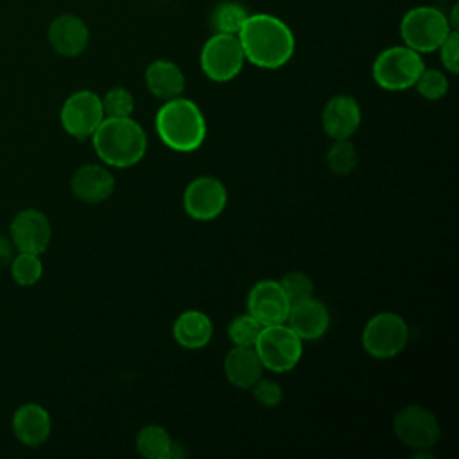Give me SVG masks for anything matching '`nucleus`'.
<instances>
[{
    "label": "nucleus",
    "instance_id": "1",
    "mask_svg": "<svg viewBox=\"0 0 459 459\" xmlns=\"http://www.w3.org/2000/svg\"><path fill=\"white\" fill-rule=\"evenodd\" d=\"M237 38L246 61L264 70L281 68L290 61L296 48L290 27L269 13H249Z\"/></svg>",
    "mask_w": 459,
    "mask_h": 459
},
{
    "label": "nucleus",
    "instance_id": "2",
    "mask_svg": "<svg viewBox=\"0 0 459 459\" xmlns=\"http://www.w3.org/2000/svg\"><path fill=\"white\" fill-rule=\"evenodd\" d=\"M91 143L100 161L115 169L133 167L147 152V134L131 117H104L91 134Z\"/></svg>",
    "mask_w": 459,
    "mask_h": 459
},
{
    "label": "nucleus",
    "instance_id": "3",
    "mask_svg": "<svg viewBox=\"0 0 459 459\" xmlns=\"http://www.w3.org/2000/svg\"><path fill=\"white\" fill-rule=\"evenodd\" d=\"M154 126L160 140L176 152H192L206 138V120L201 108L181 95L160 106Z\"/></svg>",
    "mask_w": 459,
    "mask_h": 459
},
{
    "label": "nucleus",
    "instance_id": "4",
    "mask_svg": "<svg viewBox=\"0 0 459 459\" xmlns=\"http://www.w3.org/2000/svg\"><path fill=\"white\" fill-rule=\"evenodd\" d=\"M450 30L452 25L448 16L434 5L411 7L400 20V36L403 45L418 54L436 52Z\"/></svg>",
    "mask_w": 459,
    "mask_h": 459
},
{
    "label": "nucleus",
    "instance_id": "5",
    "mask_svg": "<svg viewBox=\"0 0 459 459\" xmlns=\"http://www.w3.org/2000/svg\"><path fill=\"white\" fill-rule=\"evenodd\" d=\"M425 63L421 54L407 45H393L384 48L373 61V81L387 91H402L414 86Z\"/></svg>",
    "mask_w": 459,
    "mask_h": 459
},
{
    "label": "nucleus",
    "instance_id": "6",
    "mask_svg": "<svg viewBox=\"0 0 459 459\" xmlns=\"http://www.w3.org/2000/svg\"><path fill=\"white\" fill-rule=\"evenodd\" d=\"M264 369L287 373L298 366L303 355V341L287 326V323L264 326L255 346Z\"/></svg>",
    "mask_w": 459,
    "mask_h": 459
},
{
    "label": "nucleus",
    "instance_id": "7",
    "mask_svg": "<svg viewBox=\"0 0 459 459\" xmlns=\"http://www.w3.org/2000/svg\"><path fill=\"white\" fill-rule=\"evenodd\" d=\"M246 57L237 34L213 32L203 45L199 65L203 74L213 82H228L244 68Z\"/></svg>",
    "mask_w": 459,
    "mask_h": 459
},
{
    "label": "nucleus",
    "instance_id": "8",
    "mask_svg": "<svg viewBox=\"0 0 459 459\" xmlns=\"http://www.w3.org/2000/svg\"><path fill=\"white\" fill-rule=\"evenodd\" d=\"M393 430L396 439L414 455L429 452L441 437V427L436 414L423 405H405L393 418Z\"/></svg>",
    "mask_w": 459,
    "mask_h": 459
},
{
    "label": "nucleus",
    "instance_id": "9",
    "mask_svg": "<svg viewBox=\"0 0 459 459\" xmlns=\"http://www.w3.org/2000/svg\"><path fill=\"white\" fill-rule=\"evenodd\" d=\"M409 341L405 319L394 312L375 314L362 330V348L373 359H393Z\"/></svg>",
    "mask_w": 459,
    "mask_h": 459
},
{
    "label": "nucleus",
    "instance_id": "10",
    "mask_svg": "<svg viewBox=\"0 0 459 459\" xmlns=\"http://www.w3.org/2000/svg\"><path fill=\"white\" fill-rule=\"evenodd\" d=\"M104 117L102 100L91 90L74 91L70 97H66L59 111L61 127L75 140L91 138Z\"/></svg>",
    "mask_w": 459,
    "mask_h": 459
},
{
    "label": "nucleus",
    "instance_id": "11",
    "mask_svg": "<svg viewBox=\"0 0 459 459\" xmlns=\"http://www.w3.org/2000/svg\"><path fill=\"white\" fill-rule=\"evenodd\" d=\"M228 203V192L221 179L213 176H199L192 179L183 192V208L194 221L217 219Z\"/></svg>",
    "mask_w": 459,
    "mask_h": 459
},
{
    "label": "nucleus",
    "instance_id": "12",
    "mask_svg": "<svg viewBox=\"0 0 459 459\" xmlns=\"http://www.w3.org/2000/svg\"><path fill=\"white\" fill-rule=\"evenodd\" d=\"M9 238L16 251L41 255L52 240V224L41 210L23 208L11 219Z\"/></svg>",
    "mask_w": 459,
    "mask_h": 459
},
{
    "label": "nucleus",
    "instance_id": "13",
    "mask_svg": "<svg viewBox=\"0 0 459 459\" xmlns=\"http://www.w3.org/2000/svg\"><path fill=\"white\" fill-rule=\"evenodd\" d=\"M290 301L278 280H260L247 294V312L262 325L285 323Z\"/></svg>",
    "mask_w": 459,
    "mask_h": 459
},
{
    "label": "nucleus",
    "instance_id": "14",
    "mask_svg": "<svg viewBox=\"0 0 459 459\" xmlns=\"http://www.w3.org/2000/svg\"><path fill=\"white\" fill-rule=\"evenodd\" d=\"M362 120L359 100L351 95L339 93L326 100L321 111V126L332 140H346L355 134Z\"/></svg>",
    "mask_w": 459,
    "mask_h": 459
},
{
    "label": "nucleus",
    "instance_id": "15",
    "mask_svg": "<svg viewBox=\"0 0 459 459\" xmlns=\"http://www.w3.org/2000/svg\"><path fill=\"white\" fill-rule=\"evenodd\" d=\"M47 39L56 54L63 57H77L88 47L90 29L81 16L65 13L50 22Z\"/></svg>",
    "mask_w": 459,
    "mask_h": 459
},
{
    "label": "nucleus",
    "instance_id": "16",
    "mask_svg": "<svg viewBox=\"0 0 459 459\" xmlns=\"http://www.w3.org/2000/svg\"><path fill=\"white\" fill-rule=\"evenodd\" d=\"M11 427H13L14 437L22 445L29 448H36V446H41L50 437L52 418L43 405L36 402H27V403H22L13 412Z\"/></svg>",
    "mask_w": 459,
    "mask_h": 459
},
{
    "label": "nucleus",
    "instance_id": "17",
    "mask_svg": "<svg viewBox=\"0 0 459 459\" xmlns=\"http://www.w3.org/2000/svg\"><path fill=\"white\" fill-rule=\"evenodd\" d=\"M285 323L301 341H316L326 333L330 312L323 301L310 296L290 305Z\"/></svg>",
    "mask_w": 459,
    "mask_h": 459
},
{
    "label": "nucleus",
    "instance_id": "18",
    "mask_svg": "<svg viewBox=\"0 0 459 459\" xmlns=\"http://www.w3.org/2000/svg\"><path fill=\"white\" fill-rule=\"evenodd\" d=\"M70 190L72 194L88 204H97L106 201L113 190H115V176L109 172V169L88 163L79 167L70 179Z\"/></svg>",
    "mask_w": 459,
    "mask_h": 459
},
{
    "label": "nucleus",
    "instance_id": "19",
    "mask_svg": "<svg viewBox=\"0 0 459 459\" xmlns=\"http://www.w3.org/2000/svg\"><path fill=\"white\" fill-rule=\"evenodd\" d=\"M224 377L237 389H251L264 375V364L253 346H233L224 357Z\"/></svg>",
    "mask_w": 459,
    "mask_h": 459
},
{
    "label": "nucleus",
    "instance_id": "20",
    "mask_svg": "<svg viewBox=\"0 0 459 459\" xmlns=\"http://www.w3.org/2000/svg\"><path fill=\"white\" fill-rule=\"evenodd\" d=\"M147 90L163 100L179 97L185 90V75L181 68L169 59H156L149 63L143 74Z\"/></svg>",
    "mask_w": 459,
    "mask_h": 459
},
{
    "label": "nucleus",
    "instance_id": "21",
    "mask_svg": "<svg viewBox=\"0 0 459 459\" xmlns=\"http://www.w3.org/2000/svg\"><path fill=\"white\" fill-rule=\"evenodd\" d=\"M172 333L181 348L201 350L210 342L213 335V325L204 312L185 310L176 317L172 325Z\"/></svg>",
    "mask_w": 459,
    "mask_h": 459
},
{
    "label": "nucleus",
    "instance_id": "22",
    "mask_svg": "<svg viewBox=\"0 0 459 459\" xmlns=\"http://www.w3.org/2000/svg\"><path fill=\"white\" fill-rule=\"evenodd\" d=\"M136 450L147 459H174L178 443L170 437L165 427L151 423L138 430Z\"/></svg>",
    "mask_w": 459,
    "mask_h": 459
},
{
    "label": "nucleus",
    "instance_id": "23",
    "mask_svg": "<svg viewBox=\"0 0 459 459\" xmlns=\"http://www.w3.org/2000/svg\"><path fill=\"white\" fill-rule=\"evenodd\" d=\"M41 255L27 253V251H16L9 264L11 278L20 287H30L39 281L43 276V262L39 258Z\"/></svg>",
    "mask_w": 459,
    "mask_h": 459
},
{
    "label": "nucleus",
    "instance_id": "24",
    "mask_svg": "<svg viewBox=\"0 0 459 459\" xmlns=\"http://www.w3.org/2000/svg\"><path fill=\"white\" fill-rule=\"evenodd\" d=\"M247 16H249V13L242 4L233 2V0L221 2L212 13L213 32L237 34Z\"/></svg>",
    "mask_w": 459,
    "mask_h": 459
},
{
    "label": "nucleus",
    "instance_id": "25",
    "mask_svg": "<svg viewBox=\"0 0 459 459\" xmlns=\"http://www.w3.org/2000/svg\"><path fill=\"white\" fill-rule=\"evenodd\" d=\"M359 165L357 147L346 140H333V143L326 151V167L335 176H348Z\"/></svg>",
    "mask_w": 459,
    "mask_h": 459
},
{
    "label": "nucleus",
    "instance_id": "26",
    "mask_svg": "<svg viewBox=\"0 0 459 459\" xmlns=\"http://www.w3.org/2000/svg\"><path fill=\"white\" fill-rule=\"evenodd\" d=\"M262 328L264 326L249 312L238 314L228 325V337L233 346H255Z\"/></svg>",
    "mask_w": 459,
    "mask_h": 459
},
{
    "label": "nucleus",
    "instance_id": "27",
    "mask_svg": "<svg viewBox=\"0 0 459 459\" xmlns=\"http://www.w3.org/2000/svg\"><path fill=\"white\" fill-rule=\"evenodd\" d=\"M416 91L427 100H439L448 91V77L437 68H423L414 82Z\"/></svg>",
    "mask_w": 459,
    "mask_h": 459
},
{
    "label": "nucleus",
    "instance_id": "28",
    "mask_svg": "<svg viewBox=\"0 0 459 459\" xmlns=\"http://www.w3.org/2000/svg\"><path fill=\"white\" fill-rule=\"evenodd\" d=\"M102 100V109L106 117H131L134 111V97L133 93L124 86H113L109 88Z\"/></svg>",
    "mask_w": 459,
    "mask_h": 459
},
{
    "label": "nucleus",
    "instance_id": "29",
    "mask_svg": "<svg viewBox=\"0 0 459 459\" xmlns=\"http://www.w3.org/2000/svg\"><path fill=\"white\" fill-rule=\"evenodd\" d=\"M278 281H280L285 296L289 298L290 305L314 296V283H312L310 276L301 271H289Z\"/></svg>",
    "mask_w": 459,
    "mask_h": 459
},
{
    "label": "nucleus",
    "instance_id": "30",
    "mask_svg": "<svg viewBox=\"0 0 459 459\" xmlns=\"http://www.w3.org/2000/svg\"><path fill=\"white\" fill-rule=\"evenodd\" d=\"M251 393H253L255 400L264 407H276L283 400V391H281L280 384L271 378H264V377H260L251 385Z\"/></svg>",
    "mask_w": 459,
    "mask_h": 459
},
{
    "label": "nucleus",
    "instance_id": "31",
    "mask_svg": "<svg viewBox=\"0 0 459 459\" xmlns=\"http://www.w3.org/2000/svg\"><path fill=\"white\" fill-rule=\"evenodd\" d=\"M436 52H439V61L446 72H450V74L459 72V32H457V29H452L448 32V36L441 41V45L437 47Z\"/></svg>",
    "mask_w": 459,
    "mask_h": 459
},
{
    "label": "nucleus",
    "instance_id": "32",
    "mask_svg": "<svg viewBox=\"0 0 459 459\" xmlns=\"http://www.w3.org/2000/svg\"><path fill=\"white\" fill-rule=\"evenodd\" d=\"M14 255H16V247L11 242L9 235H2L0 233V269L9 267V264H11Z\"/></svg>",
    "mask_w": 459,
    "mask_h": 459
}]
</instances>
